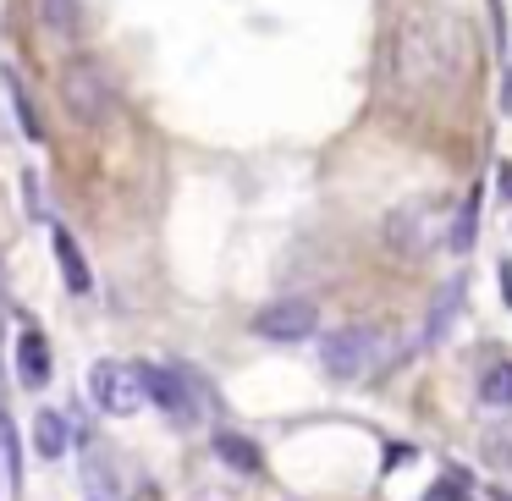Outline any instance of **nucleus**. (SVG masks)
Here are the masks:
<instances>
[{"label": "nucleus", "mask_w": 512, "mask_h": 501, "mask_svg": "<svg viewBox=\"0 0 512 501\" xmlns=\"http://www.w3.org/2000/svg\"><path fill=\"white\" fill-rule=\"evenodd\" d=\"M391 94L397 100H435L457 89L474 67V28L446 0H408L391 28Z\"/></svg>", "instance_id": "1"}, {"label": "nucleus", "mask_w": 512, "mask_h": 501, "mask_svg": "<svg viewBox=\"0 0 512 501\" xmlns=\"http://www.w3.org/2000/svg\"><path fill=\"white\" fill-rule=\"evenodd\" d=\"M61 105H67V116L78 127H105L116 116L111 72H105L100 61H89V56L67 61V72H61Z\"/></svg>", "instance_id": "2"}, {"label": "nucleus", "mask_w": 512, "mask_h": 501, "mask_svg": "<svg viewBox=\"0 0 512 501\" xmlns=\"http://www.w3.org/2000/svg\"><path fill=\"white\" fill-rule=\"evenodd\" d=\"M441 226H446V199L424 193V199H408L386 215V243H391V254H402V259H424L441 243Z\"/></svg>", "instance_id": "3"}, {"label": "nucleus", "mask_w": 512, "mask_h": 501, "mask_svg": "<svg viewBox=\"0 0 512 501\" xmlns=\"http://www.w3.org/2000/svg\"><path fill=\"white\" fill-rule=\"evenodd\" d=\"M380 347H386V336L375 325H342V331H331L320 342V364L336 380H364L380 364Z\"/></svg>", "instance_id": "4"}, {"label": "nucleus", "mask_w": 512, "mask_h": 501, "mask_svg": "<svg viewBox=\"0 0 512 501\" xmlns=\"http://www.w3.org/2000/svg\"><path fill=\"white\" fill-rule=\"evenodd\" d=\"M89 397H94V408L111 413V419L138 413V402H144L138 369H133V364H116V358H100V364L89 369Z\"/></svg>", "instance_id": "5"}, {"label": "nucleus", "mask_w": 512, "mask_h": 501, "mask_svg": "<svg viewBox=\"0 0 512 501\" xmlns=\"http://www.w3.org/2000/svg\"><path fill=\"white\" fill-rule=\"evenodd\" d=\"M138 386H144V402H155L166 419H177V424L199 419V402H193V386H188V375H182V369L138 364Z\"/></svg>", "instance_id": "6"}, {"label": "nucleus", "mask_w": 512, "mask_h": 501, "mask_svg": "<svg viewBox=\"0 0 512 501\" xmlns=\"http://www.w3.org/2000/svg\"><path fill=\"white\" fill-rule=\"evenodd\" d=\"M314 325H320V309L309 298H276L254 314V336L265 342H309Z\"/></svg>", "instance_id": "7"}, {"label": "nucleus", "mask_w": 512, "mask_h": 501, "mask_svg": "<svg viewBox=\"0 0 512 501\" xmlns=\"http://www.w3.org/2000/svg\"><path fill=\"white\" fill-rule=\"evenodd\" d=\"M50 243H56V265H61V281H67V292H94V276H89V259H83L78 237L67 232V226H50Z\"/></svg>", "instance_id": "8"}, {"label": "nucleus", "mask_w": 512, "mask_h": 501, "mask_svg": "<svg viewBox=\"0 0 512 501\" xmlns=\"http://www.w3.org/2000/svg\"><path fill=\"white\" fill-rule=\"evenodd\" d=\"M463 292H468V281H463V276H452L441 292H435V303H430V320H424V347L446 342V331L457 325V309H463Z\"/></svg>", "instance_id": "9"}, {"label": "nucleus", "mask_w": 512, "mask_h": 501, "mask_svg": "<svg viewBox=\"0 0 512 501\" xmlns=\"http://www.w3.org/2000/svg\"><path fill=\"white\" fill-rule=\"evenodd\" d=\"M17 375H23V386L28 391H39V386H50V342L28 325L23 336H17Z\"/></svg>", "instance_id": "10"}, {"label": "nucleus", "mask_w": 512, "mask_h": 501, "mask_svg": "<svg viewBox=\"0 0 512 501\" xmlns=\"http://www.w3.org/2000/svg\"><path fill=\"white\" fill-rule=\"evenodd\" d=\"M215 457H221L226 468H237V474H259V468H265L259 446L248 441V435H237V430H215Z\"/></svg>", "instance_id": "11"}, {"label": "nucleus", "mask_w": 512, "mask_h": 501, "mask_svg": "<svg viewBox=\"0 0 512 501\" xmlns=\"http://www.w3.org/2000/svg\"><path fill=\"white\" fill-rule=\"evenodd\" d=\"M67 446H72L67 419H61L56 408H39V413H34V452H39V457H61Z\"/></svg>", "instance_id": "12"}, {"label": "nucleus", "mask_w": 512, "mask_h": 501, "mask_svg": "<svg viewBox=\"0 0 512 501\" xmlns=\"http://www.w3.org/2000/svg\"><path fill=\"white\" fill-rule=\"evenodd\" d=\"M6 100H12L17 127H23L28 144H45V127H39V111H34V100H28V89H23V78H17V67H6Z\"/></svg>", "instance_id": "13"}, {"label": "nucleus", "mask_w": 512, "mask_h": 501, "mask_svg": "<svg viewBox=\"0 0 512 501\" xmlns=\"http://www.w3.org/2000/svg\"><path fill=\"white\" fill-rule=\"evenodd\" d=\"M479 402L485 408H512V358H501L479 375Z\"/></svg>", "instance_id": "14"}, {"label": "nucleus", "mask_w": 512, "mask_h": 501, "mask_svg": "<svg viewBox=\"0 0 512 501\" xmlns=\"http://www.w3.org/2000/svg\"><path fill=\"white\" fill-rule=\"evenodd\" d=\"M39 23L72 45V39H78V0H39Z\"/></svg>", "instance_id": "15"}, {"label": "nucleus", "mask_w": 512, "mask_h": 501, "mask_svg": "<svg viewBox=\"0 0 512 501\" xmlns=\"http://www.w3.org/2000/svg\"><path fill=\"white\" fill-rule=\"evenodd\" d=\"M474 237H479V193H468V199L457 204V215H452V248H457V254H468Z\"/></svg>", "instance_id": "16"}, {"label": "nucleus", "mask_w": 512, "mask_h": 501, "mask_svg": "<svg viewBox=\"0 0 512 501\" xmlns=\"http://www.w3.org/2000/svg\"><path fill=\"white\" fill-rule=\"evenodd\" d=\"M0 452H6V479L12 490H23V452H17V430H12V413L0 408Z\"/></svg>", "instance_id": "17"}, {"label": "nucleus", "mask_w": 512, "mask_h": 501, "mask_svg": "<svg viewBox=\"0 0 512 501\" xmlns=\"http://www.w3.org/2000/svg\"><path fill=\"white\" fill-rule=\"evenodd\" d=\"M424 501H474V485H468V474L452 468V474H441L430 490H424Z\"/></svg>", "instance_id": "18"}, {"label": "nucleus", "mask_w": 512, "mask_h": 501, "mask_svg": "<svg viewBox=\"0 0 512 501\" xmlns=\"http://www.w3.org/2000/svg\"><path fill=\"white\" fill-rule=\"evenodd\" d=\"M501 298H507V309H512V259H501Z\"/></svg>", "instance_id": "19"}, {"label": "nucleus", "mask_w": 512, "mask_h": 501, "mask_svg": "<svg viewBox=\"0 0 512 501\" xmlns=\"http://www.w3.org/2000/svg\"><path fill=\"white\" fill-rule=\"evenodd\" d=\"M496 177H501V193L512 199V160H501V166H496Z\"/></svg>", "instance_id": "20"}, {"label": "nucleus", "mask_w": 512, "mask_h": 501, "mask_svg": "<svg viewBox=\"0 0 512 501\" xmlns=\"http://www.w3.org/2000/svg\"><path fill=\"white\" fill-rule=\"evenodd\" d=\"M496 501H512V490H496Z\"/></svg>", "instance_id": "21"}, {"label": "nucleus", "mask_w": 512, "mask_h": 501, "mask_svg": "<svg viewBox=\"0 0 512 501\" xmlns=\"http://www.w3.org/2000/svg\"><path fill=\"white\" fill-rule=\"evenodd\" d=\"M89 501H111V496H89Z\"/></svg>", "instance_id": "22"}]
</instances>
